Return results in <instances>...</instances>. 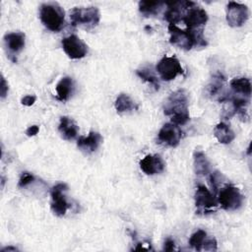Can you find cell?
<instances>
[{"label":"cell","instance_id":"obj_22","mask_svg":"<svg viewBox=\"0 0 252 252\" xmlns=\"http://www.w3.org/2000/svg\"><path fill=\"white\" fill-rule=\"evenodd\" d=\"M163 5H165V3L160 1H140L139 11L144 16L149 17L158 14Z\"/></svg>","mask_w":252,"mask_h":252},{"label":"cell","instance_id":"obj_25","mask_svg":"<svg viewBox=\"0 0 252 252\" xmlns=\"http://www.w3.org/2000/svg\"><path fill=\"white\" fill-rule=\"evenodd\" d=\"M136 74H137L141 79H143L144 81L150 83L156 90H158V89H159L158 80V78L155 76V74L152 72L151 69L143 68V69L137 70V71H136Z\"/></svg>","mask_w":252,"mask_h":252},{"label":"cell","instance_id":"obj_27","mask_svg":"<svg viewBox=\"0 0 252 252\" xmlns=\"http://www.w3.org/2000/svg\"><path fill=\"white\" fill-rule=\"evenodd\" d=\"M33 180H34V176L32 173H30L28 171H25V172L22 173V175L19 179L18 186L19 187H26L27 185L32 183Z\"/></svg>","mask_w":252,"mask_h":252},{"label":"cell","instance_id":"obj_20","mask_svg":"<svg viewBox=\"0 0 252 252\" xmlns=\"http://www.w3.org/2000/svg\"><path fill=\"white\" fill-rule=\"evenodd\" d=\"M194 170L197 175H207L211 170V163L203 152L196 151L193 156Z\"/></svg>","mask_w":252,"mask_h":252},{"label":"cell","instance_id":"obj_5","mask_svg":"<svg viewBox=\"0 0 252 252\" xmlns=\"http://www.w3.org/2000/svg\"><path fill=\"white\" fill-rule=\"evenodd\" d=\"M244 197L237 187L227 184L222 187L218 195V203L225 211H234L243 204Z\"/></svg>","mask_w":252,"mask_h":252},{"label":"cell","instance_id":"obj_9","mask_svg":"<svg viewBox=\"0 0 252 252\" xmlns=\"http://www.w3.org/2000/svg\"><path fill=\"white\" fill-rule=\"evenodd\" d=\"M61 43L63 50L71 59H81L88 53V45L75 34L64 37Z\"/></svg>","mask_w":252,"mask_h":252},{"label":"cell","instance_id":"obj_28","mask_svg":"<svg viewBox=\"0 0 252 252\" xmlns=\"http://www.w3.org/2000/svg\"><path fill=\"white\" fill-rule=\"evenodd\" d=\"M218 248V244H217V240L212 237V238H208L206 239L203 247H202V250H205V251H216Z\"/></svg>","mask_w":252,"mask_h":252},{"label":"cell","instance_id":"obj_16","mask_svg":"<svg viewBox=\"0 0 252 252\" xmlns=\"http://www.w3.org/2000/svg\"><path fill=\"white\" fill-rule=\"evenodd\" d=\"M102 142V137L98 132L91 131L87 137H80L77 146L87 153L94 152Z\"/></svg>","mask_w":252,"mask_h":252},{"label":"cell","instance_id":"obj_26","mask_svg":"<svg viewBox=\"0 0 252 252\" xmlns=\"http://www.w3.org/2000/svg\"><path fill=\"white\" fill-rule=\"evenodd\" d=\"M223 180V175L220 172V171H215L211 174L210 176V182L212 185V188H214V190L217 192L219 187L221 185Z\"/></svg>","mask_w":252,"mask_h":252},{"label":"cell","instance_id":"obj_21","mask_svg":"<svg viewBox=\"0 0 252 252\" xmlns=\"http://www.w3.org/2000/svg\"><path fill=\"white\" fill-rule=\"evenodd\" d=\"M73 92V80L71 77H63L56 85V97L60 101L67 100Z\"/></svg>","mask_w":252,"mask_h":252},{"label":"cell","instance_id":"obj_19","mask_svg":"<svg viewBox=\"0 0 252 252\" xmlns=\"http://www.w3.org/2000/svg\"><path fill=\"white\" fill-rule=\"evenodd\" d=\"M214 135L217 138V140L221 144H229L235 138L234 132L228 125H226L223 122H220L215 126Z\"/></svg>","mask_w":252,"mask_h":252},{"label":"cell","instance_id":"obj_13","mask_svg":"<svg viewBox=\"0 0 252 252\" xmlns=\"http://www.w3.org/2000/svg\"><path fill=\"white\" fill-rule=\"evenodd\" d=\"M182 138V131L178 125L173 123L164 124L158 134V140L159 143L167 145L169 147H176Z\"/></svg>","mask_w":252,"mask_h":252},{"label":"cell","instance_id":"obj_6","mask_svg":"<svg viewBox=\"0 0 252 252\" xmlns=\"http://www.w3.org/2000/svg\"><path fill=\"white\" fill-rule=\"evenodd\" d=\"M157 71L163 81H171L178 75L183 74V68L174 56L162 57L157 65Z\"/></svg>","mask_w":252,"mask_h":252},{"label":"cell","instance_id":"obj_33","mask_svg":"<svg viewBox=\"0 0 252 252\" xmlns=\"http://www.w3.org/2000/svg\"><path fill=\"white\" fill-rule=\"evenodd\" d=\"M10 250H12V251H17V249L14 248V247H6V248H3V249H2V252H4V251H10Z\"/></svg>","mask_w":252,"mask_h":252},{"label":"cell","instance_id":"obj_30","mask_svg":"<svg viewBox=\"0 0 252 252\" xmlns=\"http://www.w3.org/2000/svg\"><path fill=\"white\" fill-rule=\"evenodd\" d=\"M35 99H36L35 95L28 94V95H25L24 97H22L21 102H22V104H24L26 106H31L35 102Z\"/></svg>","mask_w":252,"mask_h":252},{"label":"cell","instance_id":"obj_8","mask_svg":"<svg viewBox=\"0 0 252 252\" xmlns=\"http://www.w3.org/2000/svg\"><path fill=\"white\" fill-rule=\"evenodd\" d=\"M249 17L248 7L237 2H228L226 5V22L232 28L243 26Z\"/></svg>","mask_w":252,"mask_h":252},{"label":"cell","instance_id":"obj_7","mask_svg":"<svg viewBox=\"0 0 252 252\" xmlns=\"http://www.w3.org/2000/svg\"><path fill=\"white\" fill-rule=\"evenodd\" d=\"M67 190H68V186L65 183H58L54 185L50 190V196H51L50 207L52 212L58 217H63L70 207L64 194V192Z\"/></svg>","mask_w":252,"mask_h":252},{"label":"cell","instance_id":"obj_2","mask_svg":"<svg viewBox=\"0 0 252 252\" xmlns=\"http://www.w3.org/2000/svg\"><path fill=\"white\" fill-rule=\"evenodd\" d=\"M39 17L49 31L59 32L64 25L65 12L57 3H44L40 6Z\"/></svg>","mask_w":252,"mask_h":252},{"label":"cell","instance_id":"obj_32","mask_svg":"<svg viewBox=\"0 0 252 252\" xmlns=\"http://www.w3.org/2000/svg\"><path fill=\"white\" fill-rule=\"evenodd\" d=\"M39 131V127L37 125H32V126H30L27 131H26V134L27 136L29 137H32V136H35Z\"/></svg>","mask_w":252,"mask_h":252},{"label":"cell","instance_id":"obj_23","mask_svg":"<svg viewBox=\"0 0 252 252\" xmlns=\"http://www.w3.org/2000/svg\"><path fill=\"white\" fill-rule=\"evenodd\" d=\"M115 108L117 112L122 113V112H127L137 108V105L128 94H120L115 100Z\"/></svg>","mask_w":252,"mask_h":252},{"label":"cell","instance_id":"obj_1","mask_svg":"<svg viewBox=\"0 0 252 252\" xmlns=\"http://www.w3.org/2000/svg\"><path fill=\"white\" fill-rule=\"evenodd\" d=\"M163 112L171 117V123L176 125L186 124L190 119L186 91L180 89L171 93L164 101Z\"/></svg>","mask_w":252,"mask_h":252},{"label":"cell","instance_id":"obj_12","mask_svg":"<svg viewBox=\"0 0 252 252\" xmlns=\"http://www.w3.org/2000/svg\"><path fill=\"white\" fill-rule=\"evenodd\" d=\"M182 21L186 25L187 30H201L208 21V14L203 8L195 4L187 10Z\"/></svg>","mask_w":252,"mask_h":252},{"label":"cell","instance_id":"obj_14","mask_svg":"<svg viewBox=\"0 0 252 252\" xmlns=\"http://www.w3.org/2000/svg\"><path fill=\"white\" fill-rule=\"evenodd\" d=\"M140 167L148 175L160 173L165 168V162L158 155H148L140 161Z\"/></svg>","mask_w":252,"mask_h":252},{"label":"cell","instance_id":"obj_11","mask_svg":"<svg viewBox=\"0 0 252 252\" xmlns=\"http://www.w3.org/2000/svg\"><path fill=\"white\" fill-rule=\"evenodd\" d=\"M167 10L164 13V19L169 23V25H175L182 21L187 10L194 6L195 3L191 1H174L165 3Z\"/></svg>","mask_w":252,"mask_h":252},{"label":"cell","instance_id":"obj_31","mask_svg":"<svg viewBox=\"0 0 252 252\" xmlns=\"http://www.w3.org/2000/svg\"><path fill=\"white\" fill-rule=\"evenodd\" d=\"M175 249V243L171 238H167L164 241V245H163V250L164 251H173Z\"/></svg>","mask_w":252,"mask_h":252},{"label":"cell","instance_id":"obj_4","mask_svg":"<svg viewBox=\"0 0 252 252\" xmlns=\"http://www.w3.org/2000/svg\"><path fill=\"white\" fill-rule=\"evenodd\" d=\"M70 20L74 27L81 26L87 29H92L98 25L100 14L96 7H76L70 12Z\"/></svg>","mask_w":252,"mask_h":252},{"label":"cell","instance_id":"obj_10","mask_svg":"<svg viewBox=\"0 0 252 252\" xmlns=\"http://www.w3.org/2000/svg\"><path fill=\"white\" fill-rule=\"evenodd\" d=\"M195 204L198 213L208 214L213 212L218 205V201L210 190L204 185H199L195 192Z\"/></svg>","mask_w":252,"mask_h":252},{"label":"cell","instance_id":"obj_29","mask_svg":"<svg viewBox=\"0 0 252 252\" xmlns=\"http://www.w3.org/2000/svg\"><path fill=\"white\" fill-rule=\"evenodd\" d=\"M8 91H9L8 84H7L6 80H5V78L2 76L1 77V84H0V94H1L2 98H4L7 95Z\"/></svg>","mask_w":252,"mask_h":252},{"label":"cell","instance_id":"obj_15","mask_svg":"<svg viewBox=\"0 0 252 252\" xmlns=\"http://www.w3.org/2000/svg\"><path fill=\"white\" fill-rule=\"evenodd\" d=\"M25 42H26V35L22 32H10L4 35L5 46L11 54H16L20 52L24 48Z\"/></svg>","mask_w":252,"mask_h":252},{"label":"cell","instance_id":"obj_3","mask_svg":"<svg viewBox=\"0 0 252 252\" xmlns=\"http://www.w3.org/2000/svg\"><path fill=\"white\" fill-rule=\"evenodd\" d=\"M170 34L169 42L184 50H190L193 46H198L199 33L192 30H181L175 25L168 26Z\"/></svg>","mask_w":252,"mask_h":252},{"label":"cell","instance_id":"obj_18","mask_svg":"<svg viewBox=\"0 0 252 252\" xmlns=\"http://www.w3.org/2000/svg\"><path fill=\"white\" fill-rule=\"evenodd\" d=\"M230 88L234 94L249 97L251 95V83L250 80L244 77L234 78L229 83Z\"/></svg>","mask_w":252,"mask_h":252},{"label":"cell","instance_id":"obj_24","mask_svg":"<svg viewBox=\"0 0 252 252\" xmlns=\"http://www.w3.org/2000/svg\"><path fill=\"white\" fill-rule=\"evenodd\" d=\"M206 239H207V232L203 229H198L191 235L189 239V244L192 248L196 249L197 251H201Z\"/></svg>","mask_w":252,"mask_h":252},{"label":"cell","instance_id":"obj_17","mask_svg":"<svg viewBox=\"0 0 252 252\" xmlns=\"http://www.w3.org/2000/svg\"><path fill=\"white\" fill-rule=\"evenodd\" d=\"M58 131L64 140H73L77 137L79 132V127L77 123L68 116H62L60 118Z\"/></svg>","mask_w":252,"mask_h":252}]
</instances>
